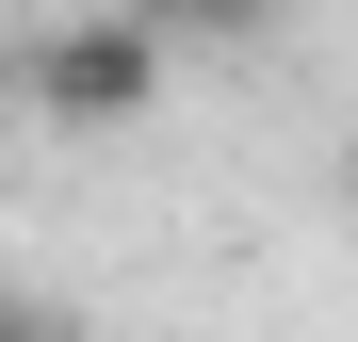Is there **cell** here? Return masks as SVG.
<instances>
[{"label":"cell","mask_w":358,"mask_h":342,"mask_svg":"<svg viewBox=\"0 0 358 342\" xmlns=\"http://www.w3.org/2000/svg\"><path fill=\"white\" fill-rule=\"evenodd\" d=\"M179 82V33L147 17V0H114V17H66L17 49V98L49 114V131H131V114Z\"/></svg>","instance_id":"6da1fadb"},{"label":"cell","mask_w":358,"mask_h":342,"mask_svg":"<svg viewBox=\"0 0 358 342\" xmlns=\"http://www.w3.org/2000/svg\"><path fill=\"white\" fill-rule=\"evenodd\" d=\"M163 33H261V0H147Z\"/></svg>","instance_id":"7a4b0ae2"}]
</instances>
